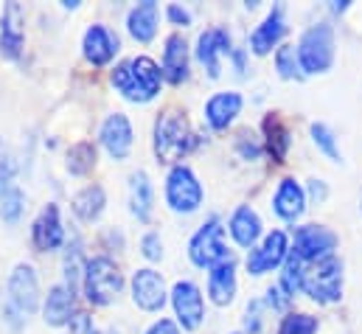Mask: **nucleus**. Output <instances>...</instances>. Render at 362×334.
Returning a JSON list of instances; mask_svg holds the SVG:
<instances>
[{"instance_id": "8", "label": "nucleus", "mask_w": 362, "mask_h": 334, "mask_svg": "<svg viewBox=\"0 0 362 334\" xmlns=\"http://www.w3.org/2000/svg\"><path fill=\"white\" fill-rule=\"evenodd\" d=\"M166 202L175 214H194L202 205V185L188 166H175L166 177Z\"/></svg>"}, {"instance_id": "35", "label": "nucleus", "mask_w": 362, "mask_h": 334, "mask_svg": "<svg viewBox=\"0 0 362 334\" xmlns=\"http://www.w3.org/2000/svg\"><path fill=\"white\" fill-rule=\"evenodd\" d=\"M317 332V318L312 315H303V312H295V315H286L278 334H315Z\"/></svg>"}, {"instance_id": "46", "label": "nucleus", "mask_w": 362, "mask_h": 334, "mask_svg": "<svg viewBox=\"0 0 362 334\" xmlns=\"http://www.w3.org/2000/svg\"><path fill=\"white\" fill-rule=\"evenodd\" d=\"M349 8V0H340V3H332V11H346Z\"/></svg>"}, {"instance_id": "22", "label": "nucleus", "mask_w": 362, "mask_h": 334, "mask_svg": "<svg viewBox=\"0 0 362 334\" xmlns=\"http://www.w3.org/2000/svg\"><path fill=\"white\" fill-rule=\"evenodd\" d=\"M163 79L172 84H180L188 79V45L180 34H172L163 48Z\"/></svg>"}, {"instance_id": "14", "label": "nucleus", "mask_w": 362, "mask_h": 334, "mask_svg": "<svg viewBox=\"0 0 362 334\" xmlns=\"http://www.w3.org/2000/svg\"><path fill=\"white\" fill-rule=\"evenodd\" d=\"M132 301L144 312H158L166 304V284L155 270H138L132 275Z\"/></svg>"}, {"instance_id": "36", "label": "nucleus", "mask_w": 362, "mask_h": 334, "mask_svg": "<svg viewBox=\"0 0 362 334\" xmlns=\"http://www.w3.org/2000/svg\"><path fill=\"white\" fill-rule=\"evenodd\" d=\"M141 250H144V255H146L149 261H158V258L163 255V242H160V236H158V234H146V236L141 239Z\"/></svg>"}, {"instance_id": "43", "label": "nucleus", "mask_w": 362, "mask_h": 334, "mask_svg": "<svg viewBox=\"0 0 362 334\" xmlns=\"http://www.w3.org/2000/svg\"><path fill=\"white\" fill-rule=\"evenodd\" d=\"M309 197H312V200H317V202H323V200L329 197L326 183H323V180H309Z\"/></svg>"}, {"instance_id": "17", "label": "nucleus", "mask_w": 362, "mask_h": 334, "mask_svg": "<svg viewBox=\"0 0 362 334\" xmlns=\"http://www.w3.org/2000/svg\"><path fill=\"white\" fill-rule=\"evenodd\" d=\"M82 51H85V59L95 65V68H101V65H107L115 54H118V37L107 28V25H101V23H93L90 28L85 31V40H82Z\"/></svg>"}, {"instance_id": "31", "label": "nucleus", "mask_w": 362, "mask_h": 334, "mask_svg": "<svg viewBox=\"0 0 362 334\" xmlns=\"http://www.w3.org/2000/svg\"><path fill=\"white\" fill-rule=\"evenodd\" d=\"M275 68L284 79H303V68L298 59V48L295 45H281L275 54Z\"/></svg>"}, {"instance_id": "13", "label": "nucleus", "mask_w": 362, "mask_h": 334, "mask_svg": "<svg viewBox=\"0 0 362 334\" xmlns=\"http://www.w3.org/2000/svg\"><path fill=\"white\" fill-rule=\"evenodd\" d=\"M289 253V242H286V234L284 231H272L264 236V242L259 248H253L247 255V272L250 275H264L270 272L272 267H278Z\"/></svg>"}, {"instance_id": "28", "label": "nucleus", "mask_w": 362, "mask_h": 334, "mask_svg": "<svg viewBox=\"0 0 362 334\" xmlns=\"http://www.w3.org/2000/svg\"><path fill=\"white\" fill-rule=\"evenodd\" d=\"M264 135H267V149H270L272 161L275 163H284V158H286V152H289V129L284 127V121L278 118V115H267L264 118Z\"/></svg>"}, {"instance_id": "1", "label": "nucleus", "mask_w": 362, "mask_h": 334, "mask_svg": "<svg viewBox=\"0 0 362 334\" xmlns=\"http://www.w3.org/2000/svg\"><path fill=\"white\" fill-rule=\"evenodd\" d=\"M160 82H163V68H158V62H152L149 57H135L121 62L112 71V87L135 104L152 101L160 93Z\"/></svg>"}, {"instance_id": "7", "label": "nucleus", "mask_w": 362, "mask_h": 334, "mask_svg": "<svg viewBox=\"0 0 362 334\" xmlns=\"http://www.w3.org/2000/svg\"><path fill=\"white\" fill-rule=\"evenodd\" d=\"M6 301H8V312L17 321L37 312V306H40V281H37V272H34L31 264H17L11 270L8 284H6Z\"/></svg>"}, {"instance_id": "37", "label": "nucleus", "mask_w": 362, "mask_h": 334, "mask_svg": "<svg viewBox=\"0 0 362 334\" xmlns=\"http://www.w3.org/2000/svg\"><path fill=\"white\" fill-rule=\"evenodd\" d=\"M14 161H11V155H8V149H6V144L0 141V183H6V180H11L14 177Z\"/></svg>"}, {"instance_id": "15", "label": "nucleus", "mask_w": 362, "mask_h": 334, "mask_svg": "<svg viewBox=\"0 0 362 334\" xmlns=\"http://www.w3.org/2000/svg\"><path fill=\"white\" fill-rule=\"evenodd\" d=\"M225 54H233L230 51V34L225 28H208V31L199 34V40H197V57L205 65V71H208L211 79L219 76V71H222L219 68V57H225Z\"/></svg>"}, {"instance_id": "9", "label": "nucleus", "mask_w": 362, "mask_h": 334, "mask_svg": "<svg viewBox=\"0 0 362 334\" xmlns=\"http://www.w3.org/2000/svg\"><path fill=\"white\" fill-rule=\"evenodd\" d=\"M172 304H175V315H177V321H180L185 332L199 329V323L205 318V301H202V292L194 281H177L175 284Z\"/></svg>"}, {"instance_id": "20", "label": "nucleus", "mask_w": 362, "mask_h": 334, "mask_svg": "<svg viewBox=\"0 0 362 334\" xmlns=\"http://www.w3.org/2000/svg\"><path fill=\"white\" fill-rule=\"evenodd\" d=\"M272 208H275V214L281 219L295 222L306 208V191L292 177H286V180H281V185H278V191L272 197Z\"/></svg>"}, {"instance_id": "42", "label": "nucleus", "mask_w": 362, "mask_h": 334, "mask_svg": "<svg viewBox=\"0 0 362 334\" xmlns=\"http://www.w3.org/2000/svg\"><path fill=\"white\" fill-rule=\"evenodd\" d=\"M166 14H169V20L177 23V25H188V23H191V14H188L182 6H177V3H172V6L166 8Z\"/></svg>"}, {"instance_id": "12", "label": "nucleus", "mask_w": 362, "mask_h": 334, "mask_svg": "<svg viewBox=\"0 0 362 334\" xmlns=\"http://www.w3.org/2000/svg\"><path fill=\"white\" fill-rule=\"evenodd\" d=\"M25 42V14L20 3H6L0 17V54L14 59L20 57Z\"/></svg>"}, {"instance_id": "21", "label": "nucleus", "mask_w": 362, "mask_h": 334, "mask_svg": "<svg viewBox=\"0 0 362 334\" xmlns=\"http://www.w3.org/2000/svg\"><path fill=\"white\" fill-rule=\"evenodd\" d=\"M152 208H155V188L146 171H135L129 177V211L135 219L149 222L152 219Z\"/></svg>"}, {"instance_id": "25", "label": "nucleus", "mask_w": 362, "mask_h": 334, "mask_svg": "<svg viewBox=\"0 0 362 334\" xmlns=\"http://www.w3.org/2000/svg\"><path fill=\"white\" fill-rule=\"evenodd\" d=\"M127 28L138 42H149L158 34V3L155 0H144L138 3L129 17H127Z\"/></svg>"}, {"instance_id": "29", "label": "nucleus", "mask_w": 362, "mask_h": 334, "mask_svg": "<svg viewBox=\"0 0 362 334\" xmlns=\"http://www.w3.org/2000/svg\"><path fill=\"white\" fill-rule=\"evenodd\" d=\"M23 208H25V194L11 183H0V217L6 222H17L23 217Z\"/></svg>"}, {"instance_id": "34", "label": "nucleus", "mask_w": 362, "mask_h": 334, "mask_svg": "<svg viewBox=\"0 0 362 334\" xmlns=\"http://www.w3.org/2000/svg\"><path fill=\"white\" fill-rule=\"evenodd\" d=\"M312 141H315V146H317L326 158H332L334 163L343 161L340 146H337V141H334V132H332L326 124H312Z\"/></svg>"}, {"instance_id": "40", "label": "nucleus", "mask_w": 362, "mask_h": 334, "mask_svg": "<svg viewBox=\"0 0 362 334\" xmlns=\"http://www.w3.org/2000/svg\"><path fill=\"white\" fill-rule=\"evenodd\" d=\"M239 149H242V155L245 158H259L262 155V146L253 141V135H247V132H242V138H239Z\"/></svg>"}, {"instance_id": "5", "label": "nucleus", "mask_w": 362, "mask_h": 334, "mask_svg": "<svg viewBox=\"0 0 362 334\" xmlns=\"http://www.w3.org/2000/svg\"><path fill=\"white\" fill-rule=\"evenodd\" d=\"M298 59L303 74H326L334 62V31L329 23L312 25L298 42Z\"/></svg>"}, {"instance_id": "39", "label": "nucleus", "mask_w": 362, "mask_h": 334, "mask_svg": "<svg viewBox=\"0 0 362 334\" xmlns=\"http://www.w3.org/2000/svg\"><path fill=\"white\" fill-rule=\"evenodd\" d=\"M71 332L74 334H95V329H93V321L85 315V312H76L74 321H71Z\"/></svg>"}, {"instance_id": "32", "label": "nucleus", "mask_w": 362, "mask_h": 334, "mask_svg": "<svg viewBox=\"0 0 362 334\" xmlns=\"http://www.w3.org/2000/svg\"><path fill=\"white\" fill-rule=\"evenodd\" d=\"M281 289L292 298L298 289H303V261L289 253L286 255V264H284V275H281Z\"/></svg>"}, {"instance_id": "19", "label": "nucleus", "mask_w": 362, "mask_h": 334, "mask_svg": "<svg viewBox=\"0 0 362 334\" xmlns=\"http://www.w3.org/2000/svg\"><path fill=\"white\" fill-rule=\"evenodd\" d=\"M286 34V20H284V6H275L270 14L264 17L262 25H256V31L250 34V48L253 54L264 57L281 42V37Z\"/></svg>"}, {"instance_id": "18", "label": "nucleus", "mask_w": 362, "mask_h": 334, "mask_svg": "<svg viewBox=\"0 0 362 334\" xmlns=\"http://www.w3.org/2000/svg\"><path fill=\"white\" fill-rule=\"evenodd\" d=\"M239 113H242V96L236 90L214 93L205 104V121L211 124V129H228Z\"/></svg>"}, {"instance_id": "4", "label": "nucleus", "mask_w": 362, "mask_h": 334, "mask_svg": "<svg viewBox=\"0 0 362 334\" xmlns=\"http://www.w3.org/2000/svg\"><path fill=\"white\" fill-rule=\"evenodd\" d=\"M303 289L317 304H334L343 298V261L337 255H326L303 272Z\"/></svg>"}, {"instance_id": "11", "label": "nucleus", "mask_w": 362, "mask_h": 334, "mask_svg": "<svg viewBox=\"0 0 362 334\" xmlns=\"http://www.w3.org/2000/svg\"><path fill=\"white\" fill-rule=\"evenodd\" d=\"M101 144H104V149L112 161L129 158L132 144H135V132H132V124L124 113L107 115V121L101 124Z\"/></svg>"}, {"instance_id": "33", "label": "nucleus", "mask_w": 362, "mask_h": 334, "mask_svg": "<svg viewBox=\"0 0 362 334\" xmlns=\"http://www.w3.org/2000/svg\"><path fill=\"white\" fill-rule=\"evenodd\" d=\"M79 281H85V267H82V245L74 242L65 255V287H71L76 292Z\"/></svg>"}, {"instance_id": "44", "label": "nucleus", "mask_w": 362, "mask_h": 334, "mask_svg": "<svg viewBox=\"0 0 362 334\" xmlns=\"http://www.w3.org/2000/svg\"><path fill=\"white\" fill-rule=\"evenodd\" d=\"M146 334H182V332L175 321H158V323H155Z\"/></svg>"}, {"instance_id": "41", "label": "nucleus", "mask_w": 362, "mask_h": 334, "mask_svg": "<svg viewBox=\"0 0 362 334\" xmlns=\"http://www.w3.org/2000/svg\"><path fill=\"white\" fill-rule=\"evenodd\" d=\"M267 304H270L272 309H284V306L289 304V295H286L281 287H270V289H267Z\"/></svg>"}, {"instance_id": "23", "label": "nucleus", "mask_w": 362, "mask_h": 334, "mask_svg": "<svg viewBox=\"0 0 362 334\" xmlns=\"http://www.w3.org/2000/svg\"><path fill=\"white\" fill-rule=\"evenodd\" d=\"M208 295L216 306H228L236 295V264L233 258L214 267L211 275H208Z\"/></svg>"}, {"instance_id": "10", "label": "nucleus", "mask_w": 362, "mask_h": 334, "mask_svg": "<svg viewBox=\"0 0 362 334\" xmlns=\"http://www.w3.org/2000/svg\"><path fill=\"white\" fill-rule=\"evenodd\" d=\"M337 236L323 225H303L295 231V255L300 261H320L326 255H334Z\"/></svg>"}, {"instance_id": "30", "label": "nucleus", "mask_w": 362, "mask_h": 334, "mask_svg": "<svg viewBox=\"0 0 362 334\" xmlns=\"http://www.w3.org/2000/svg\"><path fill=\"white\" fill-rule=\"evenodd\" d=\"M93 166H95V146H93V144L82 141V144L71 146V152H68V171H71V174L82 177V174H88Z\"/></svg>"}, {"instance_id": "24", "label": "nucleus", "mask_w": 362, "mask_h": 334, "mask_svg": "<svg viewBox=\"0 0 362 334\" xmlns=\"http://www.w3.org/2000/svg\"><path fill=\"white\" fill-rule=\"evenodd\" d=\"M74 295L76 292L71 287H65V284H59V287H54L48 292L45 309H42L48 326H65V323L74 321Z\"/></svg>"}, {"instance_id": "16", "label": "nucleus", "mask_w": 362, "mask_h": 334, "mask_svg": "<svg viewBox=\"0 0 362 334\" xmlns=\"http://www.w3.org/2000/svg\"><path fill=\"white\" fill-rule=\"evenodd\" d=\"M31 236H34V245L40 250H59L62 242H65V228H62V219H59V208L54 202H48L40 217L34 219V228H31Z\"/></svg>"}, {"instance_id": "26", "label": "nucleus", "mask_w": 362, "mask_h": 334, "mask_svg": "<svg viewBox=\"0 0 362 334\" xmlns=\"http://www.w3.org/2000/svg\"><path fill=\"white\" fill-rule=\"evenodd\" d=\"M230 236L242 248H253L256 239L262 236V219H259V214L250 205H242V208L233 211V217H230Z\"/></svg>"}, {"instance_id": "3", "label": "nucleus", "mask_w": 362, "mask_h": 334, "mask_svg": "<svg viewBox=\"0 0 362 334\" xmlns=\"http://www.w3.org/2000/svg\"><path fill=\"white\" fill-rule=\"evenodd\" d=\"M85 295L93 306H107L118 298V292L124 289V275L121 270L115 267L112 258L107 255H98V258H90L85 264Z\"/></svg>"}, {"instance_id": "2", "label": "nucleus", "mask_w": 362, "mask_h": 334, "mask_svg": "<svg viewBox=\"0 0 362 334\" xmlns=\"http://www.w3.org/2000/svg\"><path fill=\"white\" fill-rule=\"evenodd\" d=\"M197 146V138L180 110H166L155 124V155L160 163H177Z\"/></svg>"}, {"instance_id": "6", "label": "nucleus", "mask_w": 362, "mask_h": 334, "mask_svg": "<svg viewBox=\"0 0 362 334\" xmlns=\"http://www.w3.org/2000/svg\"><path fill=\"white\" fill-rule=\"evenodd\" d=\"M188 255H191V261H194L197 267H208V270H214V267H219V264H225V261L233 258L230 250H228V245H225V228H222V222H219L216 217H211V219L191 236V242H188Z\"/></svg>"}, {"instance_id": "27", "label": "nucleus", "mask_w": 362, "mask_h": 334, "mask_svg": "<svg viewBox=\"0 0 362 334\" xmlns=\"http://www.w3.org/2000/svg\"><path fill=\"white\" fill-rule=\"evenodd\" d=\"M107 205V197H104V188L101 185H85L76 197H74V214L82 219V222H95L101 217Z\"/></svg>"}, {"instance_id": "45", "label": "nucleus", "mask_w": 362, "mask_h": 334, "mask_svg": "<svg viewBox=\"0 0 362 334\" xmlns=\"http://www.w3.org/2000/svg\"><path fill=\"white\" fill-rule=\"evenodd\" d=\"M233 62H236V68H239V74L245 71V54L242 51H233Z\"/></svg>"}, {"instance_id": "38", "label": "nucleus", "mask_w": 362, "mask_h": 334, "mask_svg": "<svg viewBox=\"0 0 362 334\" xmlns=\"http://www.w3.org/2000/svg\"><path fill=\"white\" fill-rule=\"evenodd\" d=\"M245 326H247V332H259L262 329V304L259 301H253L250 306H247V318H245Z\"/></svg>"}]
</instances>
